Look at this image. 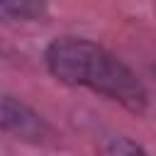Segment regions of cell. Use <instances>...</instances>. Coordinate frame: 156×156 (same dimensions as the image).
I'll use <instances>...</instances> for the list:
<instances>
[{"label": "cell", "mask_w": 156, "mask_h": 156, "mask_svg": "<svg viewBox=\"0 0 156 156\" xmlns=\"http://www.w3.org/2000/svg\"><path fill=\"white\" fill-rule=\"evenodd\" d=\"M44 63L66 85L100 93L132 112L146 110L149 93L139 76L119 56L85 37H56L44 51Z\"/></svg>", "instance_id": "6da1fadb"}, {"label": "cell", "mask_w": 156, "mask_h": 156, "mask_svg": "<svg viewBox=\"0 0 156 156\" xmlns=\"http://www.w3.org/2000/svg\"><path fill=\"white\" fill-rule=\"evenodd\" d=\"M0 132L29 144H44L51 139V124L27 102L12 95H0Z\"/></svg>", "instance_id": "7a4b0ae2"}, {"label": "cell", "mask_w": 156, "mask_h": 156, "mask_svg": "<svg viewBox=\"0 0 156 156\" xmlns=\"http://www.w3.org/2000/svg\"><path fill=\"white\" fill-rule=\"evenodd\" d=\"M46 17V0H0V20L37 22Z\"/></svg>", "instance_id": "3957f363"}, {"label": "cell", "mask_w": 156, "mask_h": 156, "mask_svg": "<svg viewBox=\"0 0 156 156\" xmlns=\"http://www.w3.org/2000/svg\"><path fill=\"white\" fill-rule=\"evenodd\" d=\"M112 154L115 156H149L139 144H134L129 139H117L115 146H112Z\"/></svg>", "instance_id": "277c9868"}]
</instances>
